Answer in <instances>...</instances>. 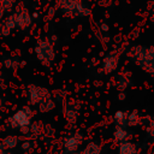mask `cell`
<instances>
[{
  "instance_id": "9c48e42d",
  "label": "cell",
  "mask_w": 154,
  "mask_h": 154,
  "mask_svg": "<svg viewBox=\"0 0 154 154\" xmlns=\"http://www.w3.org/2000/svg\"><path fill=\"white\" fill-rule=\"evenodd\" d=\"M137 147L130 141H124L119 143V154H136Z\"/></svg>"
},
{
  "instance_id": "2e32d148",
  "label": "cell",
  "mask_w": 154,
  "mask_h": 154,
  "mask_svg": "<svg viewBox=\"0 0 154 154\" xmlns=\"http://www.w3.org/2000/svg\"><path fill=\"white\" fill-rule=\"evenodd\" d=\"M65 117H66V119L69 122L75 123L76 119H77V117H78V113H77V111L73 107H71L70 105L69 106L66 105V107H65Z\"/></svg>"
},
{
  "instance_id": "6da1fadb",
  "label": "cell",
  "mask_w": 154,
  "mask_h": 154,
  "mask_svg": "<svg viewBox=\"0 0 154 154\" xmlns=\"http://www.w3.org/2000/svg\"><path fill=\"white\" fill-rule=\"evenodd\" d=\"M130 58L141 66L142 70H146L154 78V47H132L130 53Z\"/></svg>"
},
{
  "instance_id": "5bb4252c",
  "label": "cell",
  "mask_w": 154,
  "mask_h": 154,
  "mask_svg": "<svg viewBox=\"0 0 154 154\" xmlns=\"http://www.w3.org/2000/svg\"><path fill=\"white\" fill-rule=\"evenodd\" d=\"M140 124V116L136 111L128 112V118H126V126H136Z\"/></svg>"
},
{
  "instance_id": "7a4b0ae2",
  "label": "cell",
  "mask_w": 154,
  "mask_h": 154,
  "mask_svg": "<svg viewBox=\"0 0 154 154\" xmlns=\"http://www.w3.org/2000/svg\"><path fill=\"white\" fill-rule=\"evenodd\" d=\"M35 55L37 60L45 65V66H51L54 60H55V49L53 43L51 42L49 38H41L36 42L35 45Z\"/></svg>"
},
{
  "instance_id": "7402d4cb",
  "label": "cell",
  "mask_w": 154,
  "mask_h": 154,
  "mask_svg": "<svg viewBox=\"0 0 154 154\" xmlns=\"http://www.w3.org/2000/svg\"><path fill=\"white\" fill-rule=\"evenodd\" d=\"M101 28H102V29H101L102 31H107V30H108V25H107V24H102Z\"/></svg>"
},
{
  "instance_id": "d6986e66",
  "label": "cell",
  "mask_w": 154,
  "mask_h": 154,
  "mask_svg": "<svg viewBox=\"0 0 154 154\" xmlns=\"http://www.w3.org/2000/svg\"><path fill=\"white\" fill-rule=\"evenodd\" d=\"M117 85L119 89H125L128 87V78L124 77L123 75H119L118 79H117Z\"/></svg>"
},
{
  "instance_id": "8992f818",
  "label": "cell",
  "mask_w": 154,
  "mask_h": 154,
  "mask_svg": "<svg viewBox=\"0 0 154 154\" xmlns=\"http://www.w3.org/2000/svg\"><path fill=\"white\" fill-rule=\"evenodd\" d=\"M13 17L16 22V28L20 30H25L32 24V17L25 7H22L16 12H13Z\"/></svg>"
},
{
  "instance_id": "ba28073f",
  "label": "cell",
  "mask_w": 154,
  "mask_h": 154,
  "mask_svg": "<svg viewBox=\"0 0 154 154\" xmlns=\"http://www.w3.org/2000/svg\"><path fill=\"white\" fill-rule=\"evenodd\" d=\"M81 142H82V136L79 134H75V135H71V136L66 137L64 140L63 146H64V149H65L66 153H73L78 149Z\"/></svg>"
},
{
  "instance_id": "5b68a950",
  "label": "cell",
  "mask_w": 154,
  "mask_h": 154,
  "mask_svg": "<svg viewBox=\"0 0 154 154\" xmlns=\"http://www.w3.org/2000/svg\"><path fill=\"white\" fill-rule=\"evenodd\" d=\"M26 94L30 105H40L42 101L51 96V93L47 88L36 84H29L26 88Z\"/></svg>"
},
{
  "instance_id": "d4e9b609",
  "label": "cell",
  "mask_w": 154,
  "mask_h": 154,
  "mask_svg": "<svg viewBox=\"0 0 154 154\" xmlns=\"http://www.w3.org/2000/svg\"><path fill=\"white\" fill-rule=\"evenodd\" d=\"M152 19H153V22H154V11H153V14H152Z\"/></svg>"
},
{
  "instance_id": "cb8c5ba5",
  "label": "cell",
  "mask_w": 154,
  "mask_h": 154,
  "mask_svg": "<svg viewBox=\"0 0 154 154\" xmlns=\"http://www.w3.org/2000/svg\"><path fill=\"white\" fill-rule=\"evenodd\" d=\"M1 106H2V99L0 97V108H1Z\"/></svg>"
},
{
  "instance_id": "8fae6325",
  "label": "cell",
  "mask_w": 154,
  "mask_h": 154,
  "mask_svg": "<svg viewBox=\"0 0 154 154\" xmlns=\"http://www.w3.org/2000/svg\"><path fill=\"white\" fill-rule=\"evenodd\" d=\"M1 64H2V66H4L6 70L14 71V70H17V69L19 67L20 61H19V59L16 58V57H10V58L4 59V60L1 61Z\"/></svg>"
},
{
  "instance_id": "30bf717a",
  "label": "cell",
  "mask_w": 154,
  "mask_h": 154,
  "mask_svg": "<svg viewBox=\"0 0 154 154\" xmlns=\"http://www.w3.org/2000/svg\"><path fill=\"white\" fill-rule=\"evenodd\" d=\"M113 138L117 141V142H124V141H128L129 138V132L128 130L124 128V126H116L114 131H113Z\"/></svg>"
},
{
  "instance_id": "4fadbf2b",
  "label": "cell",
  "mask_w": 154,
  "mask_h": 154,
  "mask_svg": "<svg viewBox=\"0 0 154 154\" xmlns=\"http://www.w3.org/2000/svg\"><path fill=\"white\" fill-rule=\"evenodd\" d=\"M54 107H55V102L53 101L52 96H49L48 99H46L45 101H42V102L38 105V108H40L41 112H49V111H52Z\"/></svg>"
},
{
  "instance_id": "9a60e30c",
  "label": "cell",
  "mask_w": 154,
  "mask_h": 154,
  "mask_svg": "<svg viewBox=\"0 0 154 154\" xmlns=\"http://www.w3.org/2000/svg\"><path fill=\"white\" fill-rule=\"evenodd\" d=\"M101 153V147L95 143V142H90L83 150L81 154H100Z\"/></svg>"
},
{
  "instance_id": "ac0fdd59",
  "label": "cell",
  "mask_w": 154,
  "mask_h": 154,
  "mask_svg": "<svg viewBox=\"0 0 154 154\" xmlns=\"http://www.w3.org/2000/svg\"><path fill=\"white\" fill-rule=\"evenodd\" d=\"M14 4H16V0H0V7L5 12H10L14 7Z\"/></svg>"
},
{
  "instance_id": "e0dca14e",
  "label": "cell",
  "mask_w": 154,
  "mask_h": 154,
  "mask_svg": "<svg viewBox=\"0 0 154 154\" xmlns=\"http://www.w3.org/2000/svg\"><path fill=\"white\" fill-rule=\"evenodd\" d=\"M17 143H18V138L16 136H7L2 141V144L5 146V148H13L17 146Z\"/></svg>"
},
{
  "instance_id": "484cf974",
  "label": "cell",
  "mask_w": 154,
  "mask_h": 154,
  "mask_svg": "<svg viewBox=\"0 0 154 154\" xmlns=\"http://www.w3.org/2000/svg\"><path fill=\"white\" fill-rule=\"evenodd\" d=\"M0 154H6V153H4V152H1V150H0Z\"/></svg>"
},
{
  "instance_id": "52a82bcc",
  "label": "cell",
  "mask_w": 154,
  "mask_h": 154,
  "mask_svg": "<svg viewBox=\"0 0 154 154\" xmlns=\"http://www.w3.org/2000/svg\"><path fill=\"white\" fill-rule=\"evenodd\" d=\"M119 65V55L117 53H109L107 54L103 59H102V63H101V69L105 73H112L117 70Z\"/></svg>"
},
{
  "instance_id": "44dd1931",
  "label": "cell",
  "mask_w": 154,
  "mask_h": 154,
  "mask_svg": "<svg viewBox=\"0 0 154 154\" xmlns=\"http://www.w3.org/2000/svg\"><path fill=\"white\" fill-rule=\"evenodd\" d=\"M4 16H5V11H4V10L0 7V22L4 19Z\"/></svg>"
},
{
  "instance_id": "277c9868",
  "label": "cell",
  "mask_w": 154,
  "mask_h": 154,
  "mask_svg": "<svg viewBox=\"0 0 154 154\" xmlns=\"http://www.w3.org/2000/svg\"><path fill=\"white\" fill-rule=\"evenodd\" d=\"M59 5L64 12L72 14V16L82 17V16H87L90 13L89 8L84 6L82 1L79 0H60Z\"/></svg>"
},
{
  "instance_id": "ffe728a7",
  "label": "cell",
  "mask_w": 154,
  "mask_h": 154,
  "mask_svg": "<svg viewBox=\"0 0 154 154\" xmlns=\"http://www.w3.org/2000/svg\"><path fill=\"white\" fill-rule=\"evenodd\" d=\"M148 131H149V134H150L152 136H154V119L152 120V123H150V126H149Z\"/></svg>"
},
{
  "instance_id": "603a6c76",
  "label": "cell",
  "mask_w": 154,
  "mask_h": 154,
  "mask_svg": "<svg viewBox=\"0 0 154 154\" xmlns=\"http://www.w3.org/2000/svg\"><path fill=\"white\" fill-rule=\"evenodd\" d=\"M124 97H125V96H124V94H123V93H122V94H120V95H119V99H120V100H123V99H124Z\"/></svg>"
},
{
  "instance_id": "3957f363",
  "label": "cell",
  "mask_w": 154,
  "mask_h": 154,
  "mask_svg": "<svg viewBox=\"0 0 154 154\" xmlns=\"http://www.w3.org/2000/svg\"><path fill=\"white\" fill-rule=\"evenodd\" d=\"M31 118H32V111L30 107H23L20 109H18L17 112H14L8 122H10V125L12 128H16V129H23V128H26L30 125L31 123Z\"/></svg>"
},
{
  "instance_id": "7c38bea8",
  "label": "cell",
  "mask_w": 154,
  "mask_h": 154,
  "mask_svg": "<svg viewBox=\"0 0 154 154\" xmlns=\"http://www.w3.org/2000/svg\"><path fill=\"white\" fill-rule=\"evenodd\" d=\"M126 118H128V112H124V111H117L113 116V119H114V123L118 125V126H126Z\"/></svg>"
}]
</instances>
